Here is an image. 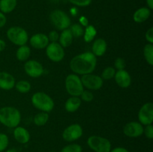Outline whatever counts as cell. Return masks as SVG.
Returning a JSON list of instances; mask_svg holds the SVG:
<instances>
[{"label": "cell", "mask_w": 153, "mask_h": 152, "mask_svg": "<svg viewBox=\"0 0 153 152\" xmlns=\"http://www.w3.org/2000/svg\"><path fill=\"white\" fill-rule=\"evenodd\" d=\"M9 144L8 137L6 134L0 133V152H2L7 148Z\"/></svg>", "instance_id": "cell-31"}, {"label": "cell", "mask_w": 153, "mask_h": 152, "mask_svg": "<svg viewBox=\"0 0 153 152\" xmlns=\"http://www.w3.org/2000/svg\"><path fill=\"white\" fill-rule=\"evenodd\" d=\"M110 152H129L126 148L123 147H117L111 150Z\"/></svg>", "instance_id": "cell-39"}, {"label": "cell", "mask_w": 153, "mask_h": 152, "mask_svg": "<svg viewBox=\"0 0 153 152\" xmlns=\"http://www.w3.org/2000/svg\"><path fill=\"white\" fill-rule=\"evenodd\" d=\"M15 86L16 90L20 93H27L31 89V84L27 80H19L15 83Z\"/></svg>", "instance_id": "cell-27"}, {"label": "cell", "mask_w": 153, "mask_h": 152, "mask_svg": "<svg viewBox=\"0 0 153 152\" xmlns=\"http://www.w3.org/2000/svg\"><path fill=\"white\" fill-rule=\"evenodd\" d=\"M65 87L67 92L71 96H80L84 91L81 78L76 74H70L67 75L65 80Z\"/></svg>", "instance_id": "cell-6"}, {"label": "cell", "mask_w": 153, "mask_h": 152, "mask_svg": "<svg viewBox=\"0 0 153 152\" xmlns=\"http://www.w3.org/2000/svg\"><path fill=\"white\" fill-rule=\"evenodd\" d=\"M107 49V43L102 38H98L94 40L92 46V53L96 57L102 56Z\"/></svg>", "instance_id": "cell-18"}, {"label": "cell", "mask_w": 153, "mask_h": 152, "mask_svg": "<svg viewBox=\"0 0 153 152\" xmlns=\"http://www.w3.org/2000/svg\"><path fill=\"white\" fill-rule=\"evenodd\" d=\"M73 37H80L84 34L85 30L83 29V27L79 24H74L72 25L70 28Z\"/></svg>", "instance_id": "cell-28"}, {"label": "cell", "mask_w": 153, "mask_h": 152, "mask_svg": "<svg viewBox=\"0 0 153 152\" xmlns=\"http://www.w3.org/2000/svg\"><path fill=\"white\" fill-rule=\"evenodd\" d=\"M88 146L95 152H110L111 144L108 139L100 136H91L87 141Z\"/></svg>", "instance_id": "cell-7"}, {"label": "cell", "mask_w": 153, "mask_h": 152, "mask_svg": "<svg viewBox=\"0 0 153 152\" xmlns=\"http://www.w3.org/2000/svg\"><path fill=\"white\" fill-rule=\"evenodd\" d=\"M114 77L117 84L122 88H127L131 84V76L129 73L125 69L117 70Z\"/></svg>", "instance_id": "cell-15"}, {"label": "cell", "mask_w": 153, "mask_h": 152, "mask_svg": "<svg viewBox=\"0 0 153 152\" xmlns=\"http://www.w3.org/2000/svg\"><path fill=\"white\" fill-rule=\"evenodd\" d=\"M145 37H146V40H147L149 43L152 44L153 43V28H150L149 30H147V31L146 32V34H145Z\"/></svg>", "instance_id": "cell-37"}, {"label": "cell", "mask_w": 153, "mask_h": 152, "mask_svg": "<svg viewBox=\"0 0 153 152\" xmlns=\"http://www.w3.org/2000/svg\"><path fill=\"white\" fill-rule=\"evenodd\" d=\"M123 134L131 138L140 137L143 134V125L137 122H128L123 128Z\"/></svg>", "instance_id": "cell-13"}, {"label": "cell", "mask_w": 153, "mask_h": 152, "mask_svg": "<svg viewBox=\"0 0 153 152\" xmlns=\"http://www.w3.org/2000/svg\"><path fill=\"white\" fill-rule=\"evenodd\" d=\"M21 121L20 112L13 107L0 108V123L10 128H15Z\"/></svg>", "instance_id": "cell-2"}, {"label": "cell", "mask_w": 153, "mask_h": 152, "mask_svg": "<svg viewBox=\"0 0 153 152\" xmlns=\"http://www.w3.org/2000/svg\"><path fill=\"white\" fill-rule=\"evenodd\" d=\"M70 3L79 7H87L90 5L92 0H68Z\"/></svg>", "instance_id": "cell-33"}, {"label": "cell", "mask_w": 153, "mask_h": 152, "mask_svg": "<svg viewBox=\"0 0 153 152\" xmlns=\"http://www.w3.org/2000/svg\"><path fill=\"white\" fill-rule=\"evenodd\" d=\"M7 37L12 43L19 46L26 44L28 40L27 31L19 26L10 27L7 31Z\"/></svg>", "instance_id": "cell-5"}, {"label": "cell", "mask_w": 153, "mask_h": 152, "mask_svg": "<svg viewBox=\"0 0 153 152\" xmlns=\"http://www.w3.org/2000/svg\"><path fill=\"white\" fill-rule=\"evenodd\" d=\"M31 103L35 108L46 113L52 111L55 106L52 98L43 92H37L34 93L31 97Z\"/></svg>", "instance_id": "cell-3"}, {"label": "cell", "mask_w": 153, "mask_h": 152, "mask_svg": "<svg viewBox=\"0 0 153 152\" xmlns=\"http://www.w3.org/2000/svg\"><path fill=\"white\" fill-rule=\"evenodd\" d=\"M115 73H116V70L114 68L111 66L107 67L103 70L101 77L103 80H110L114 77Z\"/></svg>", "instance_id": "cell-29"}, {"label": "cell", "mask_w": 153, "mask_h": 152, "mask_svg": "<svg viewBox=\"0 0 153 152\" xmlns=\"http://www.w3.org/2000/svg\"><path fill=\"white\" fill-rule=\"evenodd\" d=\"M84 40L86 43H91L97 35V30L93 25H88L84 31Z\"/></svg>", "instance_id": "cell-25"}, {"label": "cell", "mask_w": 153, "mask_h": 152, "mask_svg": "<svg viewBox=\"0 0 153 152\" xmlns=\"http://www.w3.org/2000/svg\"><path fill=\"white\" fill-rule=\"evenodd\" d=\"M146 128H143V134H145L146 138L152 139L153 138V127L152 125H146Z\"/></svg>", "instance_id": "cell-35"}, {"label": "cell", "mask_w": 153, "mask_h": 152, "mask_svg": "<svg viewBox=\"0 0 153 152\" xmlns=\"http://www.w3.org/2000/svg\"><path fill=\"white\" fill-rule=\"evenodd\" d=\"M81 81L83 86L91 90H98L103 85V79L100 76L91 73L83 75L81 77Z\"/></svg>", "instance_id": "cell-9"}, {"label": "cell", "mask_w": 153, "mask_h": 152, "mask_svg": "<svg viewBox=\"0 0 153 152\" xmlns=\"http://www.w3.org/2000/svg\"><path fill=\"white\" fill-rule=\"evenodd\" d=\"M61 152H82V148L79 144H70L61 149Z\"/></svg>", "instance_id": "cell-30"}, {"label": "cell", "mask_w": 153, "mask_h": 152, "mask_svg": "<svg viewBox=\"0 0 153 152\" xmlns=\"http://www.w3.org/2000/svg\"><path fill=\"white\" fill-rule=\"evenodd\" d=\"M14 139L20 144H26L30 139L29 132L22 127H16L13 130Z\"/></svg>", "instance_id": "cell-17"}, {"label": "cell", "mask_w": 153, "mask_h": 152, "mask_svg": "<svg viewBox=\"0 0 153 152\" xmlns=\"http://www.w3.org/2000/svg\"><path fill=\"white\" fill-rule=\"evenodd\" d=\"M6 22H7V19H6V16H4V13L0 11V28L4 27Z\"/></svg>", "instance_id": "cell-38"}, {"label": "cell", "mask_w": 153, "mask_h": 152, "mask_svg": "<svg viewBox=\"0 0 153 152\" xmlns=\"http://www.w3.org/2000/svg\"><path fill=\"white\" fill-rule=\"evenodd\" d=\"M81 22H82V24H83L84 25H87V22H88V19H86V18H85V17H82V18H81Z\"/></svg>", "instance_id": "cell-42"}, {"label": "cell", "mask_w": 153, "mask_h": 152, "mask_svg": "<svg viewBox=\"0 0 153 152\" xmlns=\"http://www.w3.org/2000/svg\"><path fill=\"white\" fill-rule=\"evenodd\" d=\"M49 40L47 36L42 33L34 34L29 40L30 45L37 49H43L46 48V46L49 45Z\"/></svg>", "instance_id": "cell-14"}, {"label": "cell", "mask_w": 153, "mask_h": 152, "mask_svg": "<svg viewBox=\"0 0 153 152\" xmlns=\"http://www.w3.org/2000/svg\"><path fill=\"white\" fill-rule=\"evenodd\" d=\"M49 116L46 112H40L35 115L34 117V122L37 126H43L47 123Z\"/></svg>", "instance_id": "cell-24"}, {"label": "cell", "mask_w": 153, "mask_h": 152, "mask_svg": "<svg viewBox=\"0 0 153 152\" xmlns=\"http://www.w3.org/2000/svg\"><path fill=\"white\" fill-rule=\"evenodd\" d=\"M31 55V49L26 45H23L18 48L17 51L16 52V58L19 61H25L28 60Z\"/></svg>", "instance_id": "cell-23"}, {"label": "cell", "mask_w": 153, "mask_h": 152, "mask_svg": "<svg viewBox=\"0 0 153 152\" xmlns=\"http://www.w3.org/2000/svg\"><path fill=\"white\" fill-rule=\"evenodd\" d=\"M146 3H147L148 7H149L150 10L153 9V0H146Z\"/></svg>", "instance_id": "cell-41"}, {"label": "cell", "mask_w": 153, "mask_h": 152, "mask_svg": "<svg viewBox=\"0 0 153 152\" xmlns=\"http://www.w3.org/2000/svg\"><path fill=\"white\" fill-rule=\"evenodd\" d=\"M151 15V10L149 7H143L137 9L133 14V19L137 23H142L149 18Z\"/></svg>", "instance_id": "cell-19"}, {"label": "cell", "mask_w": 153, "mask_h": 152, "mask_svg": "<svg viewBox=\"0 0 153 152\" xmlns=\"http://www.w3.org/2000/svg\"><path fill=\"white\" fill-rule=\"evenodd\" d=\"M17 0H0V11L9 13L16 8Z\"/></svg>", "instance_id": "cell-22"}, {"label": "cell", "mask_w": 153, "mask_h": 152, "mask_svg": "<svg viewBox=\"0 0 153 152\" xmlns=\"http://www.w3.org/2000/svg\"><path fill=\"white\" fill-rule=\"evenodd\" d=\"M83 134L82 126L79 124H73L65 128L62 134V137L65 141L73 142L79 139Z\"/></svg>", "instance_id": "cell-11"}, {"label": "cell", "mask_w": 153, "mask_h": 152, "mask_svg": "<svg viewBox=\"0 0 153 152\" xmlns=\"http://www.w3.org/2000/svg\"><path fill=\"white\" fill-rule=\"evenodd\" d=\"M15 78L12 75L5 72H0V89L10 90L15 86Z\"/></svg>", "instance_id": "cell-16"}, {"label": "cell", "mask_w": 153, "mask_h": 152, "mask_svg": "<svg viewBox=\"0 0 153 152\" xmlns=\"http://www.w3.org/2000/svg\"><path fill=\"white\" fill-rule=\"evenodd\" d=\"M82 100L76 96H72L67 100L65 103V109L69 113H74L80 107Z\"/></svg>", "instance_id": "cell-20"}, {"label": "cell", "mask_w": 153, "mask_h": 152, "mask_svg": "<svg viewBox=\"0 0 153 152\" xmlns=\"http://www.w3.org/2000/svg\"><path fill=\"white\" fill-rule=\"evenodd\" d=\"M46 53L50 61L53 62H60L64 58V49L58 42L49 43L46 46Z\"/></svg>", "instance_id": "cell-8"}, {"label": "cell", "mask_w": 153, "mask_h": 152, "mask_svg": "<svg viewBox=\"0 0 153 152\" xmlns=\"http://www.w3.org/2000/svg\"><path fill=\"white\" fill-rule=\"evenodd\" d=\"M97 57L92 52H85L71 59L70 69L77 75L91 74L97 66Z\"/></svg>", "instance_id": "cell-1"}, {"label": "cell", "mask_w": 153, "mask_h": 152, "mask_svg": "<svg viewBox=\"0 0 153 152\" xmlns=\"http://www.w3.org/2000/svg\"><path fill=\"white\" fill-rule=\"evenodd\" d=\"M58 40H59V44L61 45L64 49V48L69 47V46L72 44V42H73V34H72L70 28H67V29L63 30L61 35L59 36Z\"/></svg>", "instance_id": "cell-21"}, {"label": "cell", "mask_w": 153, "mask_h": 152, "mask_svg": "<svg viewBox=\"0 0 153 152\" xmlns=\"http://www.w3.org/2000/svg\"><path fill=\"white\" fill-rule=\"evenodd\" d=\"M114 66H115V69H117V70L124 69L126 67L125 61L121 58H117L114 61Z\"/></svg>", "instance_id": "cell-34"}, {"label": "cell", "mask_w": 153, "mask_h": 152, "mask_svg": "<svg viewBox=\"0 0 153 152\" xmlns=\"http://www.w3.org/2000/svg\"><path fill=\"white\" fill-rule=\"evenodd\" d=\"M143 55L145 60L150 66L153 65V45L148 43L143 48Z\"/></svg>", "instance_id": "cell-26"}, {"label": "cell", "mask_w": 153, "mask_h": 152, "mask_svg": "<svg viewBox=\"0 0 153 152\" xmlns=\"http://www.w3.org/2000/svg\"><path fill=\"white\" fill-rule=\"evenodd\" d=\"M5 46H6L5 42H4L3 40H1V39H0V52H2V51L5 49Z\"/></svg>", "instance_id": "cell-40"}, {"label": "cell", "mask_w": 153, "mask_h": 152, "mask_svg": "<svg viewBox=\"0 0 153 152\" xmlns=\"http://www.w3.org/2000/svg\"><path fill=\"white\" fill-rule=\"evenodd\" d=\"M48 39L51 43H56L59 38V34H58L56 31H52L49 32V36H47Z\"/></svg>", "instance_id": "cell-36"}, {"label": "cell", "mask_w": 153, "mask_h": 152, "mask_svg": "<svg viewBox=\"0 0 153 152\" xmlns=\"http://www.w3.org/2000/svg\"><path fill=\"white\" fill-rule=\"evenodd\" d=\"M138 120L143 125H152L153 122V104L148 102L143 104L138 112Z\"/></svg>", "instance_id": "cell-10"}, {"label": "cell", "mask_w": 153, "mask_h": 152, "mask_svg": "<svg viewBox=\"0 0 153 152\" xmlns=\"http://www.w3.org/2000/svg\"><path fill=\"white\" fill-rule=\"evenodd\" d=\"M81 100L85 102H91L94 99V94L89 90H84L81 94Z\"/></svg>", "instance_id": "cell-32"}, {"label": "cell", "mask_w": 153, "mask_h": 152, "mask_svg": "<svg viewBox=\"0 0 153 152\" xmlns=\"http://www.w3.org/2000/svg\"><path fill=\"white\" fill-rule=\"evenodd\" d=\"M24 69L25 73L31 77H39L43 74L44 69L40 63L38 61L30 60L28 61L24 65Z\"/></svg>", "instance_id": "cell-12"}, {"label": "cell", "mask_w": 153, "mask_h": 152, "mask_svg": "<svg viewBox=\"0 0 153 152\" xmlns=\"http://www.w3.org/2000/svg\"><path fill=\"white\" fill-rule=\"evenodd\" d=\"M49 19L53 26L61 31L68 28L71 24V20L68 15L63 10L58 9L51 12Z\"/></svg>", "instance_id": "cell-4"}]
</instances>
